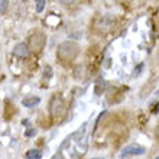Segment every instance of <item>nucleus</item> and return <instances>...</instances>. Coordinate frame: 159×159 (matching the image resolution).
<instances>
[{"label":"nucleus","instance_id":"1","mask_svg":"<svg viewBox=\"0 0 159 159\" xmlns=\"http://www.w3.org/2000/svg\"><path fill=\"white\" fill-rule=\"evenodd\" d=\"M80 54V45L77 42L65 41L58 46V57L62 61H74Z\"/></svg>","mask_w":159,"mask_h":159},{"label":"nucleus","instance_id":"2","mask_svg":"<svg viewBox=\"0 0 159 159\" xmlns=\"http://www.w3.org/2000/svg\"><path fill=\"white\" fill-rule=\"evenodd\" d=\"M46 38L43 34H34L29 36V41H28V48L34 52H41L45 46Z\"/></svg>","mask_w":159,"mask_h":159},{"label":"nucleus","instance_id":"3","mask_svg":"<svg viewBox=\"0 0 159 159\" xmlns=\"http://www.w3.org/2000/svg\"><path fill=\"white\" fill-rule=\"evenodd\" d=\"M49 110H51V114L55 116V117H59L65 113V103L61 97L55 96L52 100H51V104H49Z\"/></svg>","mask_w":159,"mask_h":159},{"label":"nucleus","instance_id":"4","mask_svg":"<svg viewBox=\"0 0 159 159\" xmlns=\"http://www.w3.org/2000/svg\"><path fill=\"white\" fill-rule=\"evenodd\" d=\"M146 152V149L143 146H138V145H132V146H126L123 151L120 152V159H127L132 156H139L143 155Z\"/></svg>","mask_w":159,"mask_h":159},{"label":"nucleus","instance_id":"5","mask_svg":"<svg viewBox=\"0 0 159 159\" xmlns=\"http://www.w3.org/2000/svg\"><path fill=\"white\" fill-rule=\"evenodd\" d=\"M13 54H15V57H17V58H28L29 57V48H28V45L26 43H17L15 48H13Z\"/></svg>","mask_w":159,"mask_h":159},{"label":"nucleus","instance_id":"6","mask_svg":"<svg viewBox=\"0 0 159 159\" xmlns=\"http://www.w3.org/2000/svg\"><path fill=\"white\" fill-rule=\"evenodd\" d=\"M22 103H23V106H25V107H34V106H36L38 103H41V98H39V97H36V96H32V97L25 98Z\"/></svg>","mask_w":159,"mask_h":159},{"label":"nucleus","instance_id":"7","mask_svg":"<svg viewBox=\"0 0 159 159\" xmlns=\"http://www.w3.org/2000/svg\"><path fill=\"white\" fill-rule=\"evenodd\" d=\"M42 152L36 151V149H30V151L26 152V158L28 159H41Z\"/></svg>","mask_w":159,"mask_h":159},{"label":"nucleus","instance_id":"8","mask_svg":"<svg viewBox=\"0 0 159 159\" xmlns=\"http://www.w3.org/2000/svg\"><path fill=\"white\" fill-rule=\"evenodd\" d=\"M97 83H98V85L96 84V91L94 93H96V96H100L101 93H103V90H104V87H106V83H104V80L101 78V77L97 80Z\"/></svg>","mask_w":159,"mask_h":159},{"label":"nucleus","instance_id":"9","mask_svg":"<svg viewBox=\"0 0 159 159\" xmlns=\"http://www.w3.org/2000/svg\"><path fill=\"white\" fill-rule=\"evenodd\" d=\"M9 7V0H0V13H6Z\"/></svg>","mask_w":159,"mask_h":159},{"label":"nucleus","instance_id":"10","mask_svg":"<svg viewBox=\"0 0 159 159\" xmlns=\"http://www.w3.org/2000/svg\"><path fill=\"white\" fill-rule=\"evenodd\" d=\"M51 77H52V68H51L49 65H46V67H45V72H43V80H45V81H48Z\"/></svg>","mask_w":159,"mask_h":159},{"label":"nucleus","instance_id":"11","mask_svg":"<svg viewBox=\"0 0 159 159\" xmlns=\"http://www.w3.org/2000/svg\"><path fill=\"white\" fill-rule=\"evenodd\" d=\"M45 9V0H36V12L41 13Z\"/></svg>","mask_w":159,"mask_h":159},{"label":"nucleus","instance_id":"12","mask_svg":"<svg viewBox=\"0 0 159 159\" xmlns=\"http://www.w3.org/2000/svg\"><path fill=\"white\" fill-rule=\"evenodd\" d=\"M35 134H36V130H35V129H29V130H26V132H25L26 138H32V136H35Z\"/></svg>","mask_w":159,"mask_h":159},{"label":"nucleus","instance_id":"13","mask_svg":"<svg viewBox=\"0 0 159 159\" xmlns=\"http://www.w3.org/2000/svg\"><path fill=\"white\" fill-rule=\"evenodd\" d=\"M62 4H65V6H70V4H72V3H75L77 0H59Z\"/></svg>","mask_w":159,"mask_h":159},{"label":"nucleus","instance_id":"14","mask_svg":"<svg viewBox=\"0 0 159 159\" xmlns=\"http://www.w3.org/2000/svg\"><path fill=\"white\" fill-rule=\"evenodd\" d=\"M143 67H145L143 64H139L138 67H136V71H134V75H138L139 72H140V71H142V70H143Z\"/></svg>","mask_w":159,"mask_h":159},{"label":"nucleus","instance_id":"15","mask_svg":"<svg viewBox=\"0 0 159 159\" xmlns=\"http://www.w3.org/2000/svg\"><path fill=\"white\" fill-rule=\"evenodd\" d=\"M52 159H62V155H61V153H57V155L52 156Z\"/></svg>","mask_w":159,"mask_h":159},{"label":"nucleus","instance_id":"16","mask_svg":"<svg viewBox=\"0 0 159 159\" xmlns=\"http://www.w3.org/2000/svg\"><path fill=\"white\" fill-rule=\"evenodd\" d=\"M93 159H103V158H93Z\"/></svg>","mask_w":159,"mask_h":159},{"label":"nucleus","instance_id":"17","mask_svg":"<svg viewBox=\"0 0 159 159\" xmlns=\"http://www.w3.org/2000/svg\"><path fill=\"white\" fill-rule=\"evenodd\" d=\"M155 159H159V158H155Z\"/></svg>","mask_w":159,"mask_h":159},{"label":"nucleus","instance_id":"18","mask_svg":"<svg viewBox=\"0 0 159 159\" xmlns=\"http://www.w3.org/2000/svg\"><path fill=\"white\" fill-rule=\"evenodd\" d=\"M23 2H26V0H23Z\"/></svg>","mask_w":159,"mask_h":159}]
</instances>
